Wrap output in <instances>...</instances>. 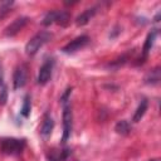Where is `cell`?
<instances>
[{
  "instance_id": "cell-6",
  "label": "cell",
  "mask_w": 161,
  "mask_h": 161,
  "mask_svg": "<svg viewBox=\"0 0 161 161\" xmlns=\"http://www.w3.org/2000/svg\"><path fill=\"white\" fill-rule=\"evenodd\" d=\"M88 43H89V38H88L87 35H80V36H77L75 39L70 40L68 44H65V45L62 48V52H63V53H67V54L75 53V52L80 50L82 48H84Z\"/></svg>"
},
{
  "instance_id": "cell-13",
  "label": "cell",
  "mask_w": 161,
  "mask_h": 161,
  "mask_svg": "<svg viewBox=\"0 0 161 161\" xmlns=\"http://www.w3.org/2000/svg\"><path fill=\"white\" fill-rule=\"evenodd\" d=\"M114 130H116V132L119 133V135H128V133L131 132V125L128 123V121L121 119V121H118V122L116 123Z\"/></svg>"
},
{
  "instance_id": "cell-19",
  "label": "cell",
  "mask_w": 161,
  "mask_h": 161,
  "mask_svg": "<svg viewBox=\"0 0 161 161\" xmlns=\"http://www.w3.org/2000/svg\"><path fill=\"white\" fill-rule=\"evenodd\" d=\"M3 83V70H1V67H0V84Z\"/></svg>"
},
{
  "instance_id": "cell-7",
  "label": "cell",
  "mask_w": 161,
  "mask_h": 161,
  "mask_svg": "<svg viewBox=\"0 0 161 161\" xmlns=\"http://www.w3.org/2000/svg\"><path fill=\"white\" fill-rule=\"evenodd\" d=\"M13 83H14V89H20L25 86L26 83V67L24 64L16 67L13 77Z\"/></svg>"
},
{
  "instance_id": "cell-8",
  "label": "cell",
  "mask_w": 161,
  "mask_h": 161,
  "mask_svg": "<svg viewBox=\"0 0 161 161\" xmlns=\"http://www.w3.org/2000/svg\"><path fill=\"white\" fill-rule=\"evenodd\" d=\"M28 21H29V19H28L26 16H21V18L15 19V20L5 29V35H6V36H14V35H16V34L28 24Z\"/></svg>"
},
{
  "instance_id": "cell-5",
  "label": "cell",
  "mask_w": 161,
  "mask_h": 161,
  "mask_svg": "<svg viewBox=\"0 0 161 161\" xmlns=\"http://www.w3.org/2000/svg\"><path fill=\"white\" fill-rule=\"evenodd\" d=\"M53 68H54V60L53 59H47L43 65L39 68V72H38V84H47L50 78H52V73H53Z\"/></svg>"
},
{
  "instance_id": "cell-2",
  "label": "cell",
  "mask_w": 161,
  "mask_h": 161,
  "mask_svg": "<svg viewBox=\"0 0 161 161\" xmlns=\"http://www.w3.org/2000/svg\"><path fill=\"white\" fill-rule=\"evenodd\" d=\"M70 20V15L65 10H50L43 18L42 24L49 26L52 24H58L60 26H67Z\"/></svg>"
},
{
  "instance_id": "cell-18",
  "label": "cell",
  "mask_w": 161,
  "mask_h": 161,
  "mask_svg": "<svg viewBox=\"0 0 161 161\" xmlns=\"http://www.w3.org/2000/svg\"><path fill=\"white\" fill-rule=\"evenodd\" d=\"M70 93H72V88H67V89H65V92L63 93V96L60 97V103H62V104L68 103V99H69Z\"/></svg>"
},
{
  "instance_id": "cell-20",
  "label": "cell",
  "mask_w": 161,
  "mask_h": 161,
  "mask_svg": "<svg viewBox=\"0 0 161 161\" xmlns=\"http://www.w3.org/2000/svg\"><path fill=\"white\" fill-rule=\"evenodd\" d=\"M150 161H160L158 158H155V160H150Z\"/></svg>"
},
{
  "instance_id": "cell-3",
  "label": "cell",
  "mask_w": 161,
  "mask_h": 161,
  "mask_svg": "<svg viewBox=\"0 0 161 161\" xmlns=\"http://www.w3.org/2000/svg\"><path fill=\"white\" fill-rule=\"evenodd\" d=\"M52 39V34L48 31H39L36 33L25 45V53L28 55H34L38 53V50L49 40Z\"/></svg>"
},
{
  "instance_id": "cell-12",
  "label": "cell",
  "mask_w": 161,
  "mask_h": 161,
  "mask_svg": "<svg viewBox=\"0 0 161 161\" xmlns=\"http://www.w3.org/2000/svg\"><path fill=\"white\" fill-rule=\"evenodd\" d=\"M147 107H148V101H147L146 98L141 99L138 107H137L136 111H135V114H133V117H132V121H133V122H140L141 118L145 116V113H146V111H147Z\"/></svg>"
},
{
  "instance_id": "cell-14",
  "label": "cell",
  "mask_w": 161,
  "mask_h": 161,
  "mask_svg": "<svg viewBox=\"0 0 161 161\" xmlns=\"http://www.w3.org/2000/svg\"><path fill=\"white\" fill-rule=\"evenodd\" d=\"M30 111H31V102H30V96L26 94L24 97V101H23V106H21V109H20V113L23 117L28 118L30 116Z\"/></svg>"
},
{
  "instance_id": "cell-11",
  "label": "cell",
  "mask_w": 161,
  "mask_h": 161,
  "mask_svg": "<svg viewBox=\"0 0 161 161\" xmlns=\"http://www.w3.org/2000/svg\"><path fill=\"white\" fill-rule=\"evenodd\" d=\"M156 36H157V29H153L151 30L148 34H147V38L145 40V44H143V48H142V53H143V57H147L148 52L151 50L155 40H156Z\"/></svg>"
},
{
  "instance_id": "cell-15",
  "label": "cell",
  "mask_w": 161,
  "mask_h": 161,
  "mask_svg": "<svg viewBox=\"0 0 161 161\" xmlns=\"http://www.w3.org/2000/svg\"><path fill=\"white\" fill-rule=\"evenodd\" d=\"M70 153V151L68 148H64V150H60V152H58L57 155L54 152H52L49 156H48V160L49 161H63L68 157V155Z\"/></svg>"
},
{
  "instance_id": "cell-10",
  "label": "cell",
  "mask_w": 161,
  "mask_h": 161,
  "mask_svg": "<svg viewBox=\"0 0 161 161\" xmlns=\"http://www.w3.org/2000/svg\"><path fill=\"white\" fill-rule=\"evenodd\" d=\"M53 128H54V121H53V118L50 117V114L47 113V114L44 116L43 123H42V126H40V135H42L43 137H48V136H50Z\"/></svg>"
},
{
  "instance_id": "cell-17",
  "label": "cell",
  "mask_w": 161,
  "mask_h": 161,
  "mask_svg": "<svg viewBox=\"0 0 161 161\" xmlns=\"http://www.w3.org/2000/svg\"><path fill=\"white\" fill-rule=\"evenodd\" d=\"M8 101V91H6V87L4 86L0 91V106H4Z\"/></svg>"
},
{
  "instance_id": "cell-1",
  "label": "cell",
  "mask_w": 161,
  "mask_h": 161,
  "mask_svg": "<svg viewBox=\"0 0 161 161\" xmlns=\"http://www.w3.org/2000/svg\"><path fill=\"white\" fill-rule=\"evenodd\" d=\"M25 140L8 137L0 141V151L5 155H19L25 148Z\"/></svg>"
},
{
  "instance_id": "cell-4",
  "label": "cell",
  "mask_w": 161,
  "mask_h": 161,
  "mask_svg": "<svg viewBox=\"0 0 161 161\" xmlns=\"http://www.w3.org/2000/svg\"><path fill=\"white\" fill-rule=\"evenodd\" d=\"M72 123H73L72 109H70V106L68 103H65V104H63V137H62L63 142H65L70 137Z\"/></svg>"
},
{
  "instance_id": "cell-9",
  "label": "cell",
  "mask_w": 161,
  "mask_h": 161,
  "mask_svg": "<svg viewBox=\"0 0 161 161\" xmlns=\"http://www.w3.org/2000/svg\"><path fill=\"white\" fill-rule=\"evenodd\" d=\"M96 13H97V8H89V9H86L82 14H79V15L77 16V19H75V24H77L78 26H83V25L88 24L89 20L96 15Z\"/></svg>"
},
{
  "instance_id": "cell-16",
  "label": "cell",
  "mask_w": 161,
  "mask_h": 161,
  "mask_svg": "<svg viewBox=\"0 0 161 161\" xmlns=\"http://www.w3.org/2000/svg\"><path fill=\"white\" fill-rule=\"evenodd\" d=\"M158 80H160V70H158V68L152 69L145 78V82L146 83H151V84H156V83H158Z\"/></svg>"
}]
</instances>
